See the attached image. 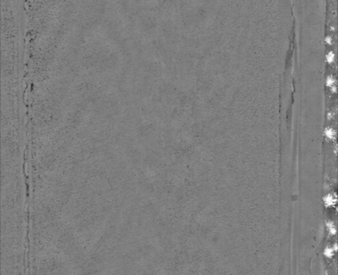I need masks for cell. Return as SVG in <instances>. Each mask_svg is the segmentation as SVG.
<instances>
[{"instance_id":"cell-3","label":"cell","mask_w":338,"mask_h":275,"mask_svg":"<svg viewBox=\"0 0 338 275\" xmlns=\"http://www.w3.org/2000/svg\"><path fill=\"white\" fill-rule=\"evenodd\" d=\"M326 58H327V61H328V62H329V63L333 62V61L335 59V54H334V53L332 52V51H330V52L327 54Z\"/></svg>"},{"instance_id":"cell-2","label":"cell","mask_w":338,"mask_h":275,"mask_svg":"<svg viewBox=\"0 0 338 275\" xmlns=\"http://www.w3.org/2000/svg\"><path fill=\"white\" fill-rule=\"evenodd\" d=\"M334 83H335V78H334V77L332 75H329L327 77V78H326V84H327V86H334Z\"/></svg>"},{"instance_id":"cell-4","label":"cell","mask_w":338,"mask_h":275,"mask_svg":"<svg viewBox=\"0 0 338 275\" xmlns=\"http://www.w3.org/2000/svg\"><path fill=\"white\" fill-rule=\"evenodd\" d=\"M332 41V38L331 35H327V37H325V42L329 44H331Z\"/></svg>"},{"instance_id":"cell-1","label":"cell","mask_w":338,"mask_h":275,"mask_svg":"<svg viewBox=\"0 0 338 275\" xmlns=\"http://www.w3.org/2000/svg\"><path fill=\"white\" fill-rule=\"evenodd\" d=\"M324 135L329 139H334L336 137V131L333 128L328 127L324 129Z\"/></svg>"}]
</instances>
